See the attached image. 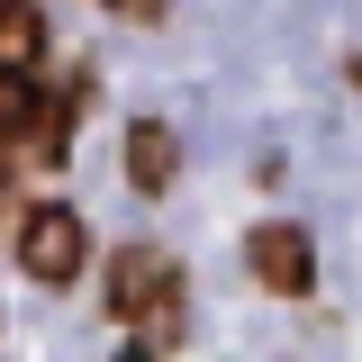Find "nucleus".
<instances>
[{
	"label": "nucleus",
	"instance_id": "obj_3",
	"mask_svg": "<svg viewBox=\"0 0 362 362\" xmlns=\"http://www.w3.org/2000/svg\"><path fill=\"white\" fill-rule=\"evenodd\" d=\"M82 254H90V235H82L73 209H28V226H18V272H28V281L64 290V281L82 272Z\"/></svg>",
	"mask_w": 362,
	"mask_h": 362
},
{
	"label": "nucleus",
	"instance_id": "obj_4",
	"mask_svg": "<svg viewBox=\"0 0 362 362\" xmlns=\"http://www.w3.org/2000/svg\"><path fill=\"white\" fill-rule=\"evenodd\" d=\"M127 173H136V190H173V173H181V145H173V127H127Z\"/></svg>",
	"mask_w": 362,
	"mask_h": 362
},
{
	"label": "nucleus",
	"instance_id": "obj_5",
	"mask_svg": "<svg viewBox=\"0 0 362 362\" xmlns=\"http://www.w3.org/2000/svg\"><path fill=\"white\" fill-rule=\"evenodd\" d=\"M37 54H45V18L28 0H0V73H37Z\"/></svg>",
	"mask_w": 362,
	"mask_h": 362
},
{
	"label": "nucleus",
	"instance_id": "obj_1",
	"mask_svg": "<svg viewBox=\"0 0 362 362\" xmlns=\"http://www.w3.org/2000/svg\"><path fill=\"white\" fill-rule=\"evenodd\" d=\"M181 299V263L163 254V245H127L118 263H109V308L127 317V326H145V335H163V317H173Z\"/></svg>",
	"mask_w": 362,
	"mask_h": 362
},
{
	"label": "nucleus",
	"instance_id": "obj_2",
	"mask_svg": "<svg viewBox=\"0 0 362 362\" xmlns=\"http://www.w3.org/2000/svg\"><path fill=\"white\" fill-rule=\"evenodd\" d=\"M245 272L263 281L272 299H299V290H317V245L299 218H263L254 235H245Z\"/></svg>",
	"mask_w": 362,
	"mask_h": 362
}]
</instances>
